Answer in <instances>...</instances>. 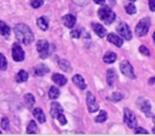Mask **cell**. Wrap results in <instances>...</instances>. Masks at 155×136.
I'll list each match as a JSON object with an SVG mask.
<instances>
[{"label":"cell","mask_w":155,"mask_h":136,"mask_svg":"<svg viewBox=\"0 0 155 136\" xmlns=\"http://www.w3.org/2000/svg\"><path fill=\"white\" fill-rule=\"evenodd\" d=\"M14 33H15L16 38L25 45H29L34 41V35H33L32 30L30 29V27L25 24L16 25L14 28Z\"/></svg>","instance_id":"6da1fadb"},{"label":"cell","mask_w":155,"mask_h":136,"mask_svg":"<svg viewBox=\"0 0 155 136\" xmlns=\"http://www.w3.org/2000/svg\"><path fill=\"white\" fill-rule=\"evenodd\" d=\"M98 15H99L100 19L102 22H104V24L106 25L113 24L115 22V19H116V14L107 5H104V7L100 8L99 11H98Z\"/></svg>","instance_id":"7a4b0ae2"},{"label":"cell","mask_w":155,"mask_h":136,"mask_svg":"<svg viewBox=\"0 0 155 136\" xmlns=\"http://www.w3.org/2000/svg\"><path fill=\"white\" fill-rule=\"evenodd\" d=\"M150 26H151L150 18L146 17V18H143V19L140 20L135 28V33L137 34V36H144V35L149 32Z\"/></svg>","instance_id":"3957f363"},{"label":"cell","mask_w":155,"mask_h":136,"mask_svg":"<svg viewBox=\"0 0 155 136\" xmlns=\"http://www.w3.org/2000/svg\"><path fill=\"white\" fill-rule=\"evenodd\" d=\"M124 122L130 129H135L137 127V120H136V116L131 110L129 108H124Z\"/></svg>","instance_id":"277c9868"},{"label":"cell","mask_w":155,"mask_h":136,"mask_svg":"<svg viewBox=\"0 0 155 136\" xmlns=\"http://www.w3.org/2000/svg\"><path fill=\"white\" fill-rule=\"evenodd\" d=\"M116 31L121 37H123V38L127 39V41L132 39V33H131V30H130V27L127 26V24H125V22H120V24L117 26Z\"/></svg>","instance_id":"5b68a950"},{"label":"cell","mask_w":155,"mask_h":136,"mask_svg":"<svg viewBox=\"0 0 155 136\" xmlns=\"http://www.w3.org/2000/svg\"><path fill=\"white\" fill-rule=\"evenodd\" d=\"M36 49L41 58H46L49 55V44L45 39H39L36 43Z\"/></svg>","instance_id":"8992f818"},{"label":"cell","mask_w":155,"mask_h":136,"mask_svg":"<svg viewBox=\"0 0 155 136\" xmlns=\"http://www.w3.org/2000/svg\"><path fill=\"white\" fill-rule=\"evenodd\" d=\"M12 56L15 62H22L25 58V52L21 46L18 43H15L12 47Z\"/></svg>","instance_id":"52a82bcc"},{"label":"cell","mask_w":155,"mask_h":136,"mask_svg":"<svg viewBox=\"0 0 155 136\" xmlns=\"http://www.w3.org/2000/svg\"><path fill=\"white\" fill-rule=\"evenodd\" d=\"M86 104L91 113H95L99 110V104H98L97 100H96L95 96L91 91H88L86 95Z\"/></svg>","instance_id":"ba28073f"},{"label":"cell","mask_w":155,"mask_h":136,"mask_svg":"<svg viewBox=\"0 0 155 136\" xmlns=\"http://www.w3.org/2000/svg\"><path fill=\"white\" fill-rule=\"evenodd\" d=\"M120 70L125 77H127V78H130V79H135L136 78L135 74H134L133 67H132V65L130 64L127 60H124L123 62H121Z\"/></svg>","instance_id":"9c48e42d"},{"label":"cell","mask_w":155,"mask_h":136,"mask_svg":"<svg viewBox=\"0 0 155 136\" xmlns=\"http://www.w3.org/2000/svg\"><path fill=\"white\" fill-rule=\"evenodd\" d=\"M137 105L140 108L141 112H143L147 116H151L152 115V108H151V103L149 100L144 99V98H139L137 100Z\"/></svg>","instance_id":"30bf717a"},{"label":"cell","mask_w":155,"mask_h":136,"mask_svg":"<svg viewBox=\"0 0 155 136\" xmlns=\"http://www.w3.org/2000/svg\"><path fill=\"white\" fill-rule=\"evenodd\" d=\"M63 113V108L58 102H52L51 103V111H50V114L53 118H56L58 115Z\"/></svg>","instance_id":"8fae6325"},{"label":"cell","mask_w":155,"mask_h":136,"mask_svg":"<svg viewBox=\"0 0 155 136\" xmlns=\"http://www.w3.org/2000/svg\"><path fill=\"white\" fill-rule=\"evenodd\" d=\"M62 19H63V22H64V25L67 27V28H72V27L75 25V22H77V18H75L73 15H71V14L65 15L64 17L62 18Z\"/></svg>","instance_id":"7c38bea8"},{"label":"cell","mask_w":155,"mask_h":136,"mask_svg":"<svg viewBox=\"0 0 155 136\" xmlns=\"http://www.w3.org/2000/svg\"><path fill=\"white\" fill-rule=\"evenodd\" d=\"M72 82L74 83V84L77 85L80 89H85L87 87L84 79H83V77L80 76V75H75V76L72 78Z\"/></svg>","instance_id":"4fadbf2b"},{"label":"cell","mask_w":155,"mask_h":136,"mask_svg":"<svg viewBox=\"0 0 155 136\" xmlns=\"http://www.w3.org/2000/svg\"><path fill=\"white\" fill-rule=\"evenodd\" d=\"M52 81H53L56 85H58V86H64L67 83L66 77L62 76V75H60V74H53V76H52Z\"/></svg>","instance_id":"5bb4252c"},{"label":"cell","mask_w":155,"mask_h":136,"mask_svg":"<svg viewBox=\"0 0 155 136\" xmlns=\"http://www.w3.org/2000/svg\"><path fill=\"white\" fill-rule=\"evenodd\" d=\"M33 116L37 119V121L41 123H44L46 121V116H45V113L43 112L41 108H36L33 110Z\"/></svg>","instance_id":"9a60e30c"},{"label":"cell","mask_w":155,"mask_h":136,"mask_svg":"<svg viewBox=\"0 0 155 136\" xmlns=\"http://www.w3.org/2000/svg\"><path fill=\"white\" fill-rule=\"evenodd\" d=\"M107 41H110V43L114 44L115 46H117V47H121V46L123 45V41L120 38V37L118 36V35L116 34H113V33H110V34L107 35Z\"/></svg>","instance_id":"2e32d148"},{"label":"cell","mask_w":155,"mask_h":136,"mask_svg":"<svg viewBox=\"0 0 155 136\" xmlns=\"http://www.w3.org/2000/svg\"><path fill=\"white\" fill-rule=\"evenodd\" d=\"M93 29L96 32V34L99 37H104L106 35V29L100 24H93Z\"/></svg>","instance_id":"e0dca14e"},{"label":"cell","mask_w":155,"mask_h":136,"mask_svg":"<svg viewBox=\"0 0 155 136\" xmlns=\"http://www.w3.org/2000/svg\"><path fill=\"white\" fill-rule=\"evenodd\" d=\"M49 72V68H48L46 65L44 64H39L35 67V75L38 77H41L44 76L45 74H48Z\"/></svg>","instance_id":"ac0fdd59"},{"label":"cell","mask_w":155,"mask_h":136,"mask_svg":"<svg viewBox=\"0 0 155 136\" xmlns=\"http://www.w3.org/2000/svg\"><path fill=\"white\" fill-rule=\"evenodd\" d=\"M115 79H116V72L114 69H108L107 74H106V80H107L108 86H113L115 82Z\"/></svg>","instance_id":"d6986e66"},{"label":"cell","mask_w":155,"mask_h":136,"mask_svg":"<svg viewBox=\"0 0 155 136\" xmlns=\"http://www.w3.org/2000/svg\"><path fill=\"white\" fill-rule=\"evenodd\" d=\"M58 66L62 70H64L65 72H70L71 70V65L70 63L68 62L67 60H60L58 61Z\"/></svg>","instance_id":"ffe728a7"},{"label":"cell","mask_w":155,"mask_h":136,"mask_svg":"<svg viewBox=\"0 0 155 136\" xmlns=\"http://www.w3.org/2000/svg\"><path fill=\"white\" fill-rule=\"evenodd\" d=\"M37 26H38L39 29H41L43 31H46L48 29V26H49L48 19L45 17V16H41V17L37 18Z\"/></svg>","instance_id":"44dd1931"},{"label":"cell","mask_w":155,"mask_h":136,"mask_svg":"<svg viewBox=\"0 0 155 136\" xmlns=\"http://www.w3.org/2000/svg\"><path fill=\"white\" fill-rule=\"evenodd\" d=\"M28 72H26L25 70H20L17 75H16V82L18 83H22V82H26L28 81Z\"/></svg>","instance_id":"7402d4cb"},{"label":"cell","mask_w":155,"mask_h":136,"mask_svg":"<svg viewBox=\"0 0 155 136\" xmlns=\"http://www.w3.org/2000/svg\"><path fill=\"white\" fill-rule=\"evenodd\" d=\"M25 102H26V105L28 106L29 108H32L33 105L35 104V98L32 94H27L25 96Z\"/></svg>","instance_id":"603a6c76"},{"label":"cell","mask_w":155,"mask_h":136,"mask_svg":"<svg viewBox=\"0 0 155 136\" xmlns=\"http://www.w3.org/2000/svg\"><path fill=\"white\" fill-rule=\"evenodd\" d=\"M48 96L51 100L58 99L60 97V89L56 86H52L51 88L49 89V93H48Z\"/></svg>","instance_id":"cb8c5ba5"},{"label":"cell","mask_w":155,"mask_h":136,"mask_svg":"<svg viewBox=\"0 0 155 136\" xmlns=\"http://www.w3.org/2000/svg\"><path fill=\"white\" fill-rule=\"evenodd\" d=\"M116 60H117V55L114 52H107V53L103 56V61L105 63H107V64H112V63H114Z\"/></svg>","instance_id":"d4e9b609"},{"label":"cell","mask_w":155,"mask_h":136,"mask_svg":"<svg viewBox=\"0 0 155 136\" xmlns=\"http://www.w3.org/2000/svg\"><path fill=\"white\" fill-rule=\"evenodd\" d=\"M10 32H11L10 27L5 22H0V34L3 35V36H8L10 34Z\"/></svg>","instance_id":"484cf974"},{"label":"cell","mask_w":155,"mask_h":136,"mask_svg":"<svg viewBox=\"0 0 155 136\" xmlns=\"http://www.w3.org/2000/svg\"><path fill=\"white\" fill-rule=\"evenodd\" d=\"M106 119H107V113L105 112V111H100L99 115H98L97 117L95 118L96 122H104V121H106Z\"/></svg>","instance_id":"4316f807"},{"label":"cell","mask_w":155,"mask_h":136,"mask_svg":"<svg viewBox=\"0 0 155 136\" xmlns=\"http://www.w3.org/2000/svg\"><path fill=\"white\" fill-rule=\"evenodd\" d=\"M8 67V61L2 53H0V70H5Z\"/></svg>","instance_id":"83f0119b"},{"label":"cell","mask_w":155,"mask_h":136,"mask_svg":"<svg viewBox=\"0 0 155 136\" xmlns=\"http://www.w3.org/2000/svg\"><path fill=\"white\" fill-rule=\"evenodd\" d=\"M36 123H35V121L34 120H32V121H30V123H29V125H28V129H27V133H29V134H34V133H36Z\"/></svg>","instance_id":"f1b7e54d"},{"label":"cell","mask_w":155,"mask_h":136,"mask_svg":"<svg viewBox=\"0 0 155 136\" xmlns=\"http://www.w3.org/2000/svg\"><path fill=\"white\" fill-rule=\"evenodd\" d=\"M125 12L130 15L132 14H135L136 13V7L133 5V3H129V5H125Z\"/></svg>","instance_id":"f546056e"},{"label":"cell","mask_w":155,"mask_h":136,"mask_svg":"<svg viewBox=\"0 0 155 136\" xmlns=\"http://www.w3.org/2000/svg\"><path fill=\"white\" fill-rule=\"evenodd\" d=\"M123 98V96H122V94H120V93H113V95L110 97V99L112 100L113 102H119L121 99Z\"/></svg>","instance_id":"4dcf8cb0"},{"label":"cell","mask_w":155,"mask_h":136,"mask_svg":"<svg viewBox=\"0 0 155 136\" xmlns=\"http://www.w3.org/2000/svg\"><path fill=\"white\" fill-rule=\"evenodd\" d=\"M1 128H2L3 130H5V131H8L10 128V120L7 118V117H3L2 119H1Z\"/></svg>","instance_id":"1f68e13d"},{"label":"cell","mask_w":155,"mask_h":136,"mask_svg":"<svg viewBox=\"0 0 155 136\" xmlns=\"http://www.w3.org/2000/svg\"><path fill=\"white\" fill-rule=\"evenodd\" d=\"M43 5H44V0H32V2H31V5L34 9H38Z\"/></svg>","instance_id":"d6a6232c"},{"label":"cell","mask_w":155,"mask_h":136,"mask_svg":"<svg viewBox=\"0 0 155 136\" xmlns=\"http://www.w3.org/2000/svg\"><path fill=\"white\" fill-rule=\"evenodd\" d=\"M139 51L141 54H143V55H150V51H149V49L146 47V46H140L139 47Z\"/></svg>","instance_id":"836d02e7"},{"label":"cell","mask_w":155,"mask_h":136,"mask_svg":"<svg viewBox=\"0 0 155 136\" xmlns=\"http://www.w3.org/2000/svg\"><path fill=\"white\" fill-rule=\"evenodd\" d=\"M56 118L58 119V121H60V123H61L62 125H64V124H66V123H67L66 117H65L64 115H63V113H61V114L58 115V116L56 117Z\"/></svg>","instance_id":"e575fe53"},{"label":"cell","mask_w":155,"mask_h":136,"mask_svg":"<svg viewBox=\"0 0 155 136\" xmlns=\"http://www.w3.org/2000/svg\"><path fill=\"white\" fill-rule=\"evenodd\" d=\"M72 1L79 5H86L89 2V0H72Z\"/></svg>","instance_id":"d590c367"},{"label":"cell","mask_w":155,"mask_h":136,"mask_svg":"<svg viewBox=\"0 0 155 136\" xmlns=\"http://www.w3.org/2000/svg\"><path fill=\"white\" fill-rule=\"evenodd\" d=\"M135 133L136 134H148V131H147V130H144V129H142V128H137L136 127L135 128Z\"/></svg>","instance_id":"8d00e7d4"},{"label":"cell","mask_w":155,"mask_h":136,"mask_svg":"<svg viewBox=\"0 0 155 136\" xmlns=\"http://www.w3.org/2000/svg\"><path fill=\"white\" fill-rule=\"evenodd\" d=\"M149 7L152 12L155 11V0H149Z\"/></svg>","instance_id":"74e56055"},{"label":"cell","mask_w":155,"mask_h":136,"mask_svg":"<svg viewBox=\"0 0 155 136\" xmlns=\"http://www.w3.org/2000/svg\"><path fill=\"white\" fill-rule=\"evenodd\" d=\"M71 36L74 37V38H79V37H80V31L73 30L72 32H71Z\"/></svg>","instance_id":"f35d334b"},{"label":"cell","mask_w":155,"mask_h":136,"mask_svg":"<svg viewBox=\"0 0 155 136\" xmlns=\"http://www.w3.org/2000/svg\"><path fill=\"white\" fill-rule=\"evenodd\" d=\"M94 1L97 5H104V2H105V0H94Z\"/></svg>","instance_id":"ab89813d"},{"label":"cell","mask_w":155,"mask_h":136,"mask_svg":"<svg viewBox=\"0 0 155 136\" xmlns=\"http://www.w3.org/2000/svg\"><path fill=\"white\" fill-rule=\"evenodd\" d=\"M154 80H155L154 78L151 79V80H150V85H153V83H154Z\"/></svg>","instance_id":"60d3db41"},{"label":"cell","mask_w":155,"mask_h":136,"mask_svg":"<svg viewBox=\"0 0 155 136\" xmlns=\"http://www.w3.org/2000/svg\"><path fill=\"white\" fill-rule=\"evenodd\" d=\"M130 1H136V0H130Z\"/></svg>","instance_id":"b9f144b4"}]
</instances>
